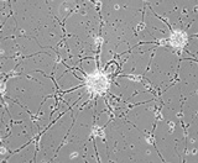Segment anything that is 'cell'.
<instances>
[{
    "instance_id": "6da1fadb",
    "label": "cell",
    "mask_w": 198,
    "mask_h": 163,
    "mask_svg": "<svg viewBox=\"0 0 198 163\" xmlns=\"http://www.w3.org/2000/svg\"><path fill=\"white\" fill-rule=\"evenodd\" d=\"M188 41H189V37L187 36L186 31H182V30H180V31H172L171 32V36L169 39V45H171L175 48H178V52H176V53L180 54L181 53L180 51L186 47V45L188 43Z\"/></svg>"
},
{
    "instance_id": "7a4b0ae2",
    "label": "cell",
    "mask_w": 198,
    "mask_h": 163,
    "mask_svg": "<svg viewBox=\"0 0 198 163\" xmlns=\"http://www.w3.org/2000/svg\"><path fill=\"white\" fill-rule=\"evenodd\" d=\"M121 77H125V78H129L131 80H134V82H145L146 79L144 78V76H134V74H123Z\"/></svg>"
},
{
    "instance_id": "3957f363",
    "label": "cell",
    "mask_w": 198,
    "mask_h": 163,
    "mask_svg": "<svg viewBox=\"0 0 198 163\" xmlns=\"http://www.w3.org/2000/svg\"><path fill=\"white\" fill-rule=\"evenodd\" d=\"M6 152V150L4 148V147H2V148H0V153H5Z\"/></svg>"
}]
</instances>
